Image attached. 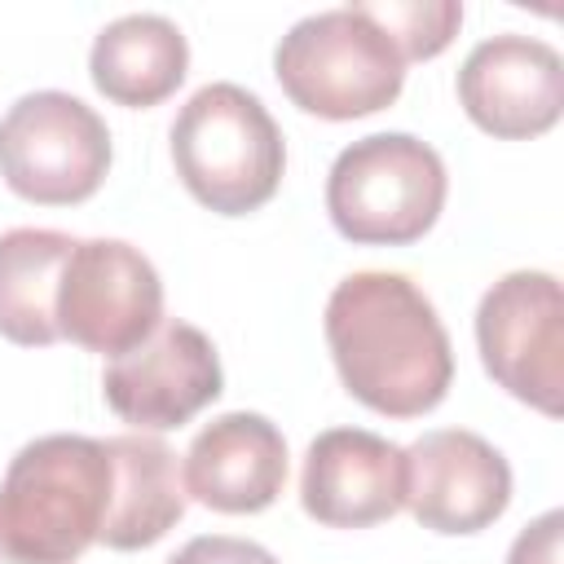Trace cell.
Instances as JSON below:
<instances>
[{
	"instance_id": "5bb4252c",
	"label": "cell",
	"mask_w": 564,
	"mask_h": 564,
	"mask_svg": "<svg viewBox=\"0 0 564 564\" xmlns=\"http://www.w3.org/2000/svg\"><path fill=\"white\" fill-rule=\"evenodd\" d=\"M185 70L189 44L181 26L163 13H123L106 22L88 53V75L97 93L128 110H145L172 97Z\"/></svg>"
},
{
	"instance_id": "4fadbf2b",
	"label": "cell",
	"mask_w": 564,
	"mask_h": 564,
	"mask_svg": "<svg viewBox=\"0 0 564 564\" xmlns=\"http://www.w3.org/2000/svg\"><path fill=\"white\" fill-rule=\"evenodd\" d=\"M286 485V441L278 423L251 410L212 419L185 454V494L225 516H251L278 502Z\"/></svg>"
},
{
	"instance_id": "8fae6325",
	"label": "cell",
	"mask_w": 564,
	"mask_h": 564,
	"mask_svg": "<svg viewBox=\"0 0 564 564\" xmlns=\"http://www.w3.org/2000/svg\"><path fill=\"white\" fill-rule=\"evenodd\" d=\"M458 101L467 119L502 141H529L560 123L564 62L538 35L480 40L458 70Z\"/></svg>"
},
{
	"instance_id": "2e32d148",
	"label": "cell",
	"mask_w": 564,
	"mask_h": 564,
	"mask_svg": "<svg viewBox=\"0 0 564 564\" xmlns=\"http://www.w3.org/2000/svg\"><path fill=\"white\" fill-rule=\"evenodd\" d=\"M79 238L62 229L0 234V335L22 348H48L57 330V282Z\"/></svg>"
},
{
	"instance_id": "8992f818",
	"label": "cell",
	"mask_w": 564,
	"mask_h": 564,
	"mask_svg": "<svg viewBox=\"0 0 564 564\" xmlns=\"http://www.w3.org/2000/svg\"><path fill=\"white\" fill-rule=\"evenodd\" d=\"M106 172H110V128L79 97L40 88L4 110L0 176L18 198L44 207H70L93 198Z\"/></svg>"
},
{
	"instance_id": "7c38bea8",
	"label": "cell",
	"mask_w": 564,
	"mask_h": 564,
	"mask_svg": "<svg viewBox=\"0 0 564 564\" xmlns=\"http://www.w3.org/2000/svg\"><path fill=\"white\" fill-rule=\"evenodd\" d=\"M300 502L330 529L392 520L405 507V449L366 427H326L304 454Z\"/></svg>"
},
{
	"instance_id": "ba28073f",
	"label": "cell",
	"mask_w": 564,
	"mask_h": 564,
	"mask_svg": "<svg viewBox=\"0 0 564 564\" xmlns=\"http://www.w3.org/2000/svg\"><path fill=\"white\" fill-rule=\"evenodd\" d=\"M163 322L159 269L119 238H84L70 247L57 282V330L62 339L123 357Z\"/></svg>"
},
{
	"instance_id": "e0dca14e",
	"label": "cell",
	"mask_w": 564,
	"mask_h": 564,
	"mask_svg": "<svg viewBox=\"0 0 564 564\" xmlns=\"http://www.w3.org/2000/svg\"><path fill=\"white\" fill-rule=\"evenodd\" d=\"M361 13L388 31V40L401 48L405 62L436 57L441 48H449V40L463 26V4L454 0H379V4H361Z\"/></svg>"
},
{
	"instance_id": "30bf717a",
	"label": "cell",
	"mask_w": 564,
	"mask_h": 564,
	"mask_svg": "<svg viewBox=\"0 0 564 564\" xmlns=\"http://www.w3.org/2000/svg\"><path fill=\"white\" fill-rule=\"evenodd\" d=\"M511 502L507 458L467 427L423 432L405 449V507L432 533H480Z\"/></svg>"
},
{
	"instance_id": "d6986e66",
	"label": "cell",
	"mask_w": 564,
	"mask_h": 564,
	"mask_svg": "<svg viewBox=\"0 0 564 564\" xmlns=\"http://www.w3.org/2000/svg\"><path fill=\"white\" fill-rule=\"evenodd\" d=\"M560 538H564V516L546 511L538 516L507 551V564H560Z\"/></svg>"
},
{
	"instance_id": "52a82bcc",
	"label": "cell",
	"mask_w": 564,
	"mask_h": 564,
	"mask_svg": "<svg viewBox=\"0 0 564 564\" xmlns=\"http://www.w3.org/2000/svg\"><path fill=\"white\" fill-rule=\"evenodd\" d=\"M480 361L516 401L560 414L564 405V295L542 269L498 278L476 308Z\"/></svg>"
},
{
	"instance_id": "277c9868",
	"label": "cell",
	"mask_w": 564,
	"mask_h": 564,
	"mask_svg": "<svg viewBox=\"0 0 564 564\" xmlns=\"http://www.w3.org/2000/svg\"><path fill=\"white\" fill-rule=\"evenodd\" d=\"M282 93L317 119H361L397 101L405 57L361 4L300 18L273 48Z\"/></svg>"
},
{
	"instance_id": "9c48e42d",
	"label": "cell",
	"mask_w": 564,
	"mask_h": 564,
	"mask_svg": "<svg viewBox=\"0 0 564 564\" xmlns=\"http://www.w3.org/2000/svg\"><path fill=\"white\" fill-rule=\"evenodd\" d=\"M225 388L216 344L189 322H159L150 339L110 357L101 375L106 405L137 432H172L212 405Z\"/></svg>"
},
{
	"instance_id": "ac0fdd59",
	"label": "cell",
	"mask_w": 564,
	"mask_h": 564,
	"mask_svg": "<svg viewBox=\"0 0 564 564\" xmlns=\"http://www.w3.org/2000/svg\"><path fill=\"white\" fill-rule=\"evenodd\" d=\"M167 564H278V555L264 551L260 542H247V538L203 533V538L185 542Z\"/></svg>"
},
{
	"instance_id": "6da1fadb",
	"label": "cell",
	"mask_w": 564,
	"mask_h": 564,
	"mask_svg": "<svg viewBox=\"0 0 564 564\" xmlns=\"http://www.w3.org/2000/svg\"><path fill=\"white\" fill-rule=\"evenodd\" d=\"M322 326L344 388L375 414L419 419L445 401L454 348L432 300L405 273H348L330 291Z\"/></svg>"
},
{
	"instance_id": "3957f363",
	"label": "cell",
	"mask_w": 564,
	"mask_h": 564,
	"mask_svg": "<svg viewBox=\"0 0 564 564\" xmlns=\"http://www.w3.org/2000/svg\"><path fill=\"white\" fill-rule=\"evenodd\" d=\"M172 163L203 207L216 216H247L278 194L286 145L256 93L238 84H203L176 110Z\"/></svg>"
},
{
	"instance_id": "9a60e30c",
	"label": "cell",
	"mask_w": 564,
	"mask_h": 564,
	"mask_svg": "<svg viewBox=\"0 0 564 564\" xmlns=\"http://www.w3.org/2000/svg\"><path fill=\"white\" fill-rule=\"evenodd\" d=\"M115 463V494L101 524V546L110 551H141L154 546L181 516H185V485L176 454L150 432H123L106 441Z\"/></svg>"
},
{
	"instance_id": "7a4b0ae2",
	"label": "cell",
	"mask_w": 564,
	"mask_h": 564,
	"mask_svg": "<svg viewBox=\"0 0 564 564\" xmlns=\"http://www.w3.org/2000/svg\"><path fill=\"white\" fill-rule=\"evenodd\" d=\"M115 463L93 436H35L0 480V560L4 564H70L106 524Z\"/></svg>"
},
{
	"instance_id": "5b68a950",
	"label": "cell",
	"mask_w": 564,
	"mask_h": 564,
	"mask_svg": "<svg viewBox=\"0 0 564 564\" xmlns=\"http://www.w3.org/2000/svg\"><path fill=\"white\" fill-rule=\"evenodd\" d=\"M445 163L410 132H370L339 150L326 176L330 225L361 247L419 242L445 207Z\"/></svg>"
}]
</instances>
